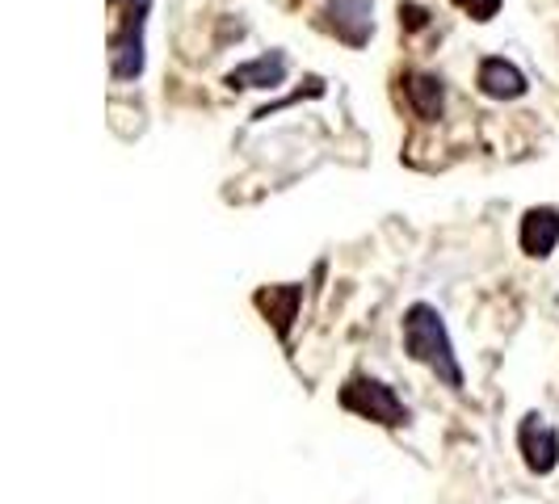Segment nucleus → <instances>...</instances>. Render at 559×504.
Returning a JSON list of instances; mask_svg holds the SVG:
<instances>
[{"mask_svg":"<svg viewBox=\"0 0 559 504\" xmlns=\"http://www.w3.org/2000/svg\"><path fill=\"white\" fill-rule=\"evenodd\" d=\"M336 404H341L349 417L383 424V429H404V424L413 420V408L400 399V392H395L392 383H383V379H374V374H366V370L349 374V379L341 383Z\"/></svg>","mask_w":559,"mask_h":504,"instance_id":"obj_3","label":"nucleus"},{"mask_svg":"<svg viewBox=\"0 0 559 504\" xmlns=\"http://www.w3.org/2000/svg\"><path fill=\"white\" fill-rule=\"evenodd\" d=\"M404 97H408V110L417 113L420 122H438L447 113V81L438 72H425V68H408L404 76Z\"/></svg>","mask_w":559,"mask_h":504,"instance_id":"obj_8","label":"nucleus"},{"mask_svg":"<svg viewBox=\"0 0 559 504\" xmlns=\"http://www.w3.org/2000/svg\"><path fill=\"white\" fill-rule=\"evenodd\" d=\"M518 244L534 261H547L559 244V206H531L518 227Z\"/></svg>","mask_w":559,"mask_h":504,"instance_id":"obj_10","label":"nucleus"},{"mask_svg":"<svg viewBox=\"0 0 559 504\" xmlns=\"http://www.w3.org/2000/svg\"><path fill=\"white\" fill-rule=\"evenodd\" d=\"M476 88L488 97V101H518L531 93V81L526 72L504 56H484L476 68Z\"/></svg>","mask_w":559,"mask_h":504,"instance_id":"obj_7","label":"nucleus"},{"mask_svg":"<svg viewBox=\"0 0 559 504\" xmlns=\"http://www.w3.org/2000/svg\"><path fill=\"white\" fill-rule=\"evenodd\" d=\"M290 4H304V0H290Z\"/></svg>","mask_w":559,"mask_h":504,"instance_id":"obj_14","label":"nucleus"},{"mask_svg":"<svg viewBox=\"0 0 559 504\" xmlns=\"http://www.w3.org/2000/svg\"><path fill=\"white\" fill-rule=\"evenodd\" d=\"M324 29L336 34V43L362 51L374 38V0H329L324 4Z\"/></svg>","mask_w":559,"mask_h":504,"instance_id":"obj_5","label":"nucleus"},{"mask_svg":"<svg viewBox=\"0 0 559 504\" xmlns=\"http://www.w3.org/2000/svg\"><path fill=\"white\" fill-rule=\"evenodd\" d=\"M450 4H454L459 13H467L472 22H479V26H484V22H492V17L501 13L504 0H450Z\"/></svg>","mask_w":559,"mask_h":504,"instance_id":"obj_12","label":"nucleus"},{"mask_svg":"<svg viewBox=\"0 0 559 504\" xmlns=\"http://www.w3.org/2000/svg\"><path fill=\"white\" fill-rule=\"evenodd\" d=\"M400 340H404V353L417 365H425L442 387L450 392H463L467 374H463V362L454 353V336L447 328V315L433 308V303H408L404 308V320H400Z\"/></svg>","mask_w":559,"mask_h":504,"instance_id":"obj_1","label":"nucleus"},{"mask_svg":"<svg viewBox=\"0 0 559 504\" xmlns=\"http://www.w3.org/2000/svg\"><path fill=\"white\" fill-rule=\"evenodd\" d=\"M518 454L531 476H551L559 467V429L543 412H526L518 420Z\"/></svg>","mask_w":559,"mask_h":504,"instance_id":"obj_4","label":"nucleus"},{"mask_svg":"<svg viewBox=\"0 0 559 504\" xmlns=\"http://www.w3.org/2000/svg\"><path fill=\"white\" fill-rule=\"evenodd\" d=\"M304 97H324V81H320V76H311L308 88H299V93L282 97V101H274V106H261V110L252 113V118H257V122H265V118H274L278 110H286V106H295V101H304Z\"/></svg>","mask_w":559,"mask_h":504,"instance_id":"obj_11","label":"nucleus"},{"mask_svg":"<svg viewBox=\"0 0 559 504\" xmlns=\"http://www.w3.org/2000/svg\"><path fill=\"white\" fill-rule=\"evenodd\" d=\"M400 29H404V34L429 29V9L417 4V0H404V4H400Z\"/></svg>","mask_w":559,"mask_h":504,"instance_id":"obj_13","label":"nucleus"},{"mask_svg":"<svg viewBox=\"0 0 559 504\" xmlns=\"http://www.w3.org/2000/svg\"><path fill=\"white\" fill-rule=\"evenodd\" d=\"M156 0H106V56L118 84H135L147 68V17Z\"/></svg>","mask_w":559,"mask_h":504,"instance_id":"obj_2","label":"nucleus"},{"mask_svg":"<svg viewBox=\"0 0 559 504\" xmlns=\"http://www.w3.org/2000/svg\"><path fill=\"white\" fill-rule=\"evenodd\" d=\"M286 76H290V56L286 51H265V56L236 63L224 76V84L227 88H282Z\"/></svg>","mask_w":559,"mask_h":504,"instance_id":"obj_9","label":"nucleus"},{"mask_svg":"<svg viewBox=\"0 0 559 504\" xmlns=\"http://www.w3.org/2000/svg\"><path fill=\"white\" fill-rule=\"evenodd\" d=\"M252 308L265 315V324L274 328L282 345H290V333H295V320L304 311V281H278V286H261L252 295Z\"/></svg>","mask_w":559,"mask_h":504,"instance_id":"obj_6","label":"nucleus"}]
</instances>
